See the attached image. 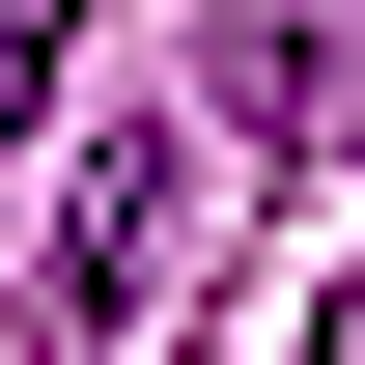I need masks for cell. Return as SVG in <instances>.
<instances>
[{"label": "cell", "mask_w": 365, "mask_h": 365, "mask_svg": "<svg viewBox=\"0 0 365 365\" xmlns=\"http://www.w3.org/2000/svg\"><path fill=\"white\" fill-rule=\"evenodd\" d=\"M169 253H197V140H113V169H85V225H56V309L140 337V309H169Z\"/></svg>", "instance_id": "1"}, {"label": "cell", "mask_w": 365, "mask_h": 365, "mask_svg": "<svg viewBox=\"0 0 365 365\" xmlns=\"http://www.w3.org/2000/svg\"><path fill=\"white\" fill-rule=\"evenodd\" d=\"M309 85H365V0H225V140H281Z\"/></svg>", "instance_id": "2"}, {"label": "cell", "mask_w": 365, "mask_h": 365, "mask_svg": "<svg viewBox=\"0 0 365 365\" xmlns=\"http://www.w3.org/2000/svg\"><path fill=\"white\" fill-rule=\"evenodd\" d=\"M56 56H85V0H0V140L56 113Z\"/></svg>", "instance_id": "3"}, {"label": "cell", "mask_w": 365, "mask_h": 365, "mask_svg": "<svg viewBox=\"0 0 365 365\" xmlns=\"http://www.w3.org/2000/svg\"><path fill=\"white\" fill-rule=\"evenodd\" d=\"M309 365H365V309H337V337H309Z\"/></svg>", "instance_id": "4"}]
</instances>
